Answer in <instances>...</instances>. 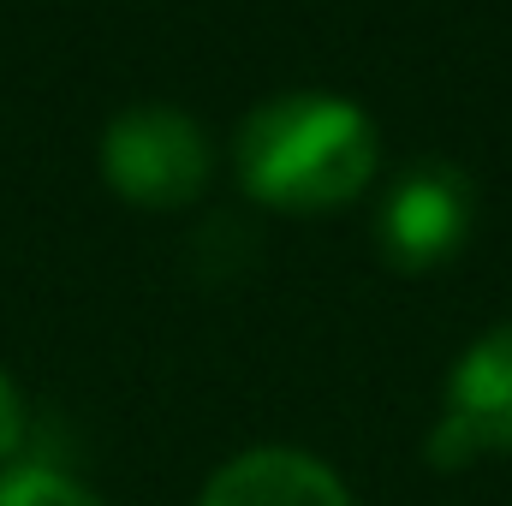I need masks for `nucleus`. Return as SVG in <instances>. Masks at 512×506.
<instances>
[{"label":"nucleus","mask_w":512,"mask_h":506,"mask_svg":"<svg viewBox=\"0 0 512 506\" xmlns=\"http://www.w3.org/2000/svg\"><path fill=\"white\" fill-rule=\"evenodd\" d=\"M102 173L137 209H179L209 185V137L179 108H126L102 131Z\"/></svg>","instance_id":"nucleus-2"},{"label":"nucleus","mask_w":512,"mask_h":506,"mask_svg":"<svg viewBox=\"0 0 512 506\" xmlns=\"http://www.w3.org/2000/svg\"><path fill=\"white\" fill-rule=\"evenodd\" d=\"M471 179L453 161H417L393 191H387L382 215H376V245L393 268L423 274L441 268L447 256L465 245L471 233Z\"/></svg>","instance_id":"nucleus-3"},{"label":"nucleus","mask_w":512,"mask_h":506,"mask_svg":"<svg viewBox=\"0 0 512 506\" xmlns=\"http://www.w3.org/2000/svg\"><path fill=\"white\" fill-rule=\"evenodd\" d=\"M483 453H512V322L489 328L447 381V417L429 435L435 465H471Z\"/></svg>","instance_id":"nucleus-4"},{"label":"nucleus","mask_w":512,"mask_h":506,"mask_svg":"<svg viewBox=\"0 0 512 506\" xmlns=\"http://www.w3.org/2000/svg\"><path fill=\"white\" fill-rule=\"evenodd\" d=\"M0 506H102L90 489H78L60 471H6L0 477Z\"/></svg>","instance_id":"nucleus-6"},{"label":"nucleus","mask_w":512,"mask_h":506,"mask_svg":"<svg viewBox=\"0 0 512 506\" xmlns=\"http://www.w3.org/2000/svg\"><path fill=\"white\" fill-rule=\"evenodd\" d=\"M197 506H352L346 501V483L310 459V453H292V447H256L227 459L203 501Z\"/></svg>","instance_id":"nucleus-5"},{"label":"nucleus","mask_w":512,"mask_h":506,"mask_svg":"<svg viewBox=\"0 0 512 506\" xmlns=\"http://www.w3.org/2000/svg\"><path fill=\"white\" fill-rule=\"evenodd\" d=\"M239 179L286 215L340 209L376 179V131L340 96H274L239 131Z\"/></svg>","instance_id":"nucleus-1"},{"label":"nucleus","mask_w":512,"mask_h":506,"mask_svg":"<svg viewBox=\"0 0 512 506\" xmlns=\"http://www.w3.org/2000/svg\"><path fill=\"white\" fill-rule=\"evenodd\" d=\"M18 447H24V399H18L12 376L0 370V465H6Z\"/></svg>","instance_id":"nucleus-7"}]
</instances>
